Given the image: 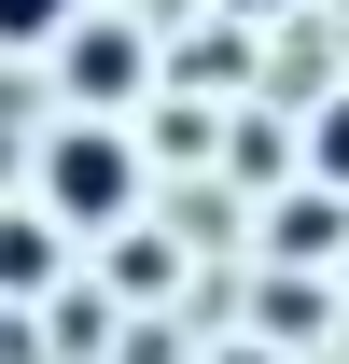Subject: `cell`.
Returning <instances> with one entry per match:
<instances>
[{"label": "cell", "mask_w": 349, "mask_h": 364, "mask_svg": "<svg viewBox=\"0 0 349 364\" xmlns=\"http://www.w3.org/2000/svg\"><path fill=\"white\" fill-rule=\"evenodd\" d=\"M154 85V56H140V28H70V98H84L98 127L126 112V98Z\"/></svg>", "instance_id": "cell-2"}, {"label": "cell", "mask_w": 349, "mask_h": 364, "mask_svg": "<svg viewBox=\"0 0 349 364\" xmlns=\"http://www.w3.org/2000/svg\"><path fill=\"white\" fill-rule=\"evenodd\" d=\"M43 196H56V225H112L140 196V154H126V127H56V154H43Z\"/></svg>", "instance_id": "cell-1"}, {"label": "cell", "mask_w": 349, "mask_h": 364, "mask_svg": "<svg viewBox=\"0 0 349 364\" xmlns=\"http://www.w3.org/2000/svg\"><path fill=\"white\" fill-rule=\"evenodd\" d=\"M307 154H321V182H336V196H349V98H336V112H321V140H307Z\"/></svg>", "instance_id": "cell-4"}, {"label": "cell", "mask_w": 349, "mask_h": 364, "mask_svg": "<svg viewBox=\"0 0 349 364\" xmlns=\"http://www.w3.org/2000/svg\"><path fill=\"white\" fill-rule=\"evenodd\" d=\"M70 14H84V0H0V43L28 56V43H70Z\"/></svg>", "instance_id": "cell-3"}, {"label": "cell", "mask_w": 349, "mask_h": 364, "mask_svg": "<svg viewBox=\"0 0 349 364\" xmlns=\"http://www.w3.org/2000/svg\"><path fill=\"white\" fill-rule=\"evenodd\" d=\"M238 14H279V0H238Z\"/></svg>", "instance_id": "cell-5"}]
</instances>
